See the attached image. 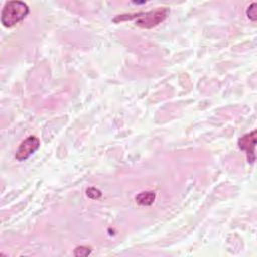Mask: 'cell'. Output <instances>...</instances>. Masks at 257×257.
Wrapping results in <instances>:
<instances>
[{
  "instance_id": "1",
  "label": "cell",
  "mask_w": 257,
  "mask_h": 257,
  "mask_svg": "<svg viewBox=\"0 0 257 257\" xmlns=\"http://www.w3.org/2000/svg\"><path fill=\"white\" fill-rule=\"evenodd\" d=\"M170 13V9L168 7H159L154 10L148 12H138L133 14H122L117 15L113 18V22H119L124 20H133L136 19V25L142 28H152L163 22L168 14Z\"/></svg>"
},
{
  "instance_id": "2",
  "label": "cell",
  "mask_w": 257,
  "mask_h": 257,
  "mask_svg": "<svg viewBox=\"0 0 257 257\" xmlns=\"http://www.w3.org/2000/svg\"><path fill=\"white\" fill-rule=\"evenodd\" d=\"M29 13L28 5L23 1H8L1 11V23L4 27H12L22 21Z\"/></svg>"
},
{
  "instance_id": "3",
  "label": "cell",
  "mask_w": 257,
  "mask_h": 257,
  "mask_svg": "<svg viewBox=\"0 0 257 257\" xmlns=\"http://www.w3.org/2000/svg\"><path fill=\"white\" fill-rule=\"evenodd\" d=\"M40 146V141L35 136H29L21 142L15 153V159L19 162L27 160L33 153H35Z\"/></svg>"
},
{
  "instance_id": "4",
  "label": "cell",
  "mask_w": 257,
  "mask_h": 257,
  "mask_svg": "<svg viewBox=\"0 0 257 257\" xmlns=\"http://www.w3.org/2000/svg\"><path fill=\"white\" fill-rule=\"evenodd\" d=\"M238 147L240 150L246 152L247 160L251 164L255 162V148H256V131L244 135L238 140Z\"/></svg>"
},
{
  "instance_id": "5",
  "label": "cell",
  "mask_w": 257,
  "mask_h": 257,
  "mask_svg": "<svg viewBox=\"0 0 257 257\" xmlns=\"http://www.w3.org/2000/svg\"><path fill=\"white\" fill-rule=\"evenodd\" d=\"M136 202L141 206H151L156 199V194L154 191L141 192L136 196Z\"/></svg>"
},
{
  "instance_id": "6",
  "label": "cell",
  "mask_w": 257,
  "mask_h": 257,
  "mask_svg": "<svg viewBox=\"0 0 257 257\" xmlns=\"http://www.w3.org/2000/svg\"><path fill=\"white\" fill-rule=\"evenodd\" d=\"M257 3L256 2H253L248 8H247V11H246V14L248 16L249 19L255 21L257 19Z\"/></svg>"
},
{
  "instance_id": "7",
  "label": "cell",
  "mask_w": 257,
  "mask_h": 257,
  "mask_svg": "<svg viewBox=\"0 0 257 257\" xmlns=\"http://www.w3.org/2000/svg\"><path fill=\"white\" fill-rule=\"evenodd\" d=\"M86 195L88 198L92 199V200H98L101 197V191L94 188V187H90L86 190Z\"/></svg>"
},
{
  "instance_id": "8",
  "label": "cell",
  "mask_w": 257,
  "mask_h": 257,
  "mask_svg": "<svg viewBox=\"0 0 257 257\" xmlns=\"http://www.w3.org/2000/svg\"><path fill=\"white\" fill-rule=\"evenodd\" d=\"M91 253V249L89 247H85V246H79L76 247L74 250V255L75 256H87Z\"/></svg>"
}]
</instances>
